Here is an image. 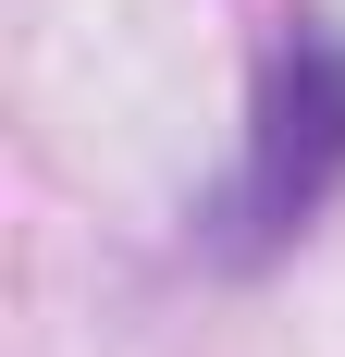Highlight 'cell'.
<instances>
[{
  "mask_svg": "<svg viewBox=\"0 0 345 357\" xmlns=\"http://www.w3.org/2000/svg\"><path fill=\"white\" fill-rule=\"evenodd\" d=\"M345 173V50L333 37H296L259 99V136H247V185H235V247H272L333 197Z\"/></svg>",
  "mask_w": 345,
  "mask_h": 357,
  "instance_id": "cell-1",
  "label": "cell"
}]
</instances>
